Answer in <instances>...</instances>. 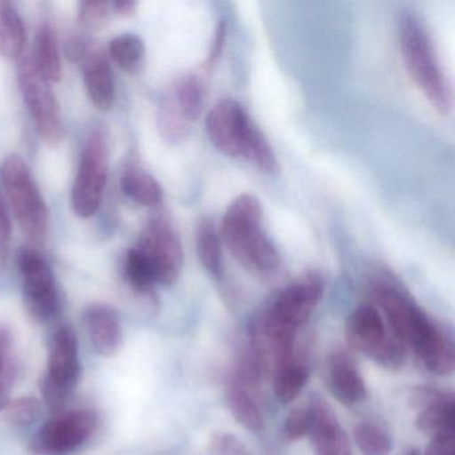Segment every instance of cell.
Returning a JSON list of instances; mask_svg holds the SVG:
<instances>
[{"mask_svg": "<svg viewBox=\"0 0 455 455\" xmlns=\"http://www.w3.org/2000/svg\"><path fill=\"white\" fill-rule=\"evenodd\" d=\"M404 455H420L418 450H410L409 452H406Z\"/></svg>", "mask_w": 455, "mask_h": 455, "instance_id": "obj_41", "label": "cell"}, {"mask_svg": "<svg viewBox=\"0 0 455 455\" xmlns=\"http://www.w3.org/2000/svg\"><path fill=\"white\" fill-rule=\"evenodd\" d=\"M124 275L130 287L143 297H151L154 286L158 284L150 262L137 247H132L127 252L126 260H124Z\"/></svg>", "mask_w": 455, "mask_h": 455, "instance_id": "obj_24", "label": "cell"}, {"mask_svg": "<svg viewBox=\"0 0 455 455\" xmlns=\"http://www.w3.org/2000/svg\"><path fill=\"white\" fill-rule=\"evenodd\" d=\"M10 241H12V220L0 194V271L6 267L9 259Z\"/></svg>", "mask_w": 455, "mask_h": 455, "instance_id": "obj_35", "label": "cell"}, {"mask_svg": "<svg viewBox=\"0 0 455 455\" xmlns=\"http://www.w3.org/2000/svg\"><path fill=\"white\" fill-rule=\"evenodd\" d=\"M228 404L239 425L251 433H259L262 430L263 418L259 407L243 385L239 382L230 385L228 388Z\"/></svg>", "mask_w": 455, "mask_h": 455, "instance_id": "obj_22", "label": "cell"}, {"mask_svg": "<svg viewBox=\"0 0 455 455\" xmlns=\"http://www.w3.org/2000/svg\"><path fill=\"white\" fill-rule=\"evenodd\" d=\"M220 235L231 254L247 270L273 274L281 266V255L262 230V206L252 194H242L223 215Z\"/></svg>", "mask_w": 455, "mask_h": 455, "instance_id": "obj_1", "label": "cell"}, {"mask_svg": "<svg viewBox=\"0 0 455 455\" xmlns=\"http://www.w3.org/2000/svg\"><path fill=\"white\" fill-rule=\"evenodd\" d=\"M175 102L180 106L186 118L190 122L196 121L204 108V92L201 79L196 76H185L175 84L172 90Z\"/></svg>", "mask_w": 455, "mask_h": 455, "instance_id": "obj_26", "label": "cell"}, {"mask_svg": "<svg viewBox=\"0 0 455 455\" xmlns=\"http://www.w3.org/2000/svg\"><path fill=\"white\" fill-rule=\"evenodd\" d=\"M90 50L92 47H90L89 39L82 34L71 36L66 44V54L71 62H82L89 54Z\"/></svg>", "mask_w": 455, "mask_h": 455, "instance_id": "obj_36", "label": "cell"}, {"mask_svg": "<svg viewBox=\"0 0 455 455\" xmlns=\"http://www.w3.org/2000/svg\"><path fill=\"white\" fill-rule=\"evenodd\" d=\"M18 84L41 140L49 146L60 145L65 138L60 103L50 86L52 84L38 73L31 57L20 60Z\"/></svg>", "mask_w": 455, "mask_h": 455, "instance_id": "obj_7", "label": "cell"}, {"mask_svg": "<svg viewBox=\"0 0 455 455\" xmlns=\"http://www.w3.org/2000/svg\"><path fill=\"white\" fill-rule=\"evenodd\" d=\"M410 402L415 409L420 411L428 407L438 406V404L454 403V396L435 388L419 387L414 388L410 394Z\"/></svg>", "mask_w": 455, "mask_h": 455, "instance_id": "obj_33", "label": "cell"}, {"mask_svg": "<svg viewBox=\"0 0 455 455\" xmlns=\"http://www.w3.org/2000/svg\"><path fill=\"white\" fill-rule=\"evenodd\" d=\"M4 419L12 427H28L42 415V403L33 396L12 399L4 410Z\"/></svg>", "mask_w": 455, "mask_h": 455, "instance_id": "obj_30", "label": "cell"}, {"mask_svg": "<svg viewBox=\"0 0 455 455\" xmlns=\"http://www.w3.org/2000/svg\"><path fill=\"white\" fill-rule=\"evenodd\" d=\"M156 124H158L161 137L172 145L183 142L190 135L191 122L186 118L180 106L175 102L172 92L164 97L159 105Z\"/></svg>", "mask_w": 455, "mask_h": 455, "instance_id": "obj_20", "label": "cell"}, {"mask_svg": "<svg viewBox=\"0 0 455 455\" xmlns=\"http://www.w3.org/2000/svg\"><path fill=\"white\" fill-rule=\"evenodd\" d=\"M84 86L98 110H110L116 102V79L108 57L100 50H90L82 60Z\"/></svg>", "mask_w": 455, "mask_h": 455, "instance_id": "obj_15", "label": "cell"}, {"mask_svg": "<svg viewBox=\"0 0 455 455\" xmlns=\"http://www.w3.org/2000/svg\"><path fill=\"white\" fill-rule=\"evenodd\" d=\"M113 14L111 2L86 0L79 4L78 20L84 30H98L103 28Z\"/></svg>", "mask_w": 455, "mask_h": 455, "instance_id": "obj_31", "label": "cell"}, {"mask_svg": "<svg viewBox=\"0 0 455 455\" xmlns=\"http://www.w3.org/2000/svg\"><path fill=\"white\" fill-rule=\"evenodd\" d=\"M196 244L198 258L204 267L212 275L222 273V249H220V233L212 220H199L196 230Z\"/></svg>", "mask_w": 455, "mask_h": 455, "instance_id": "obj_21", "label": "cell"}, {"mask_svg": "<svg viewBox=\"0 0 455 455\" xmlns=\"http://www.w3.org/2000/svg\"><path fill=\"white\" fill-rule=\"evenodd\" d=\"M323 291V278L318 273L305 274L282 290L252 324L271 337L294 342L295 332L310 318Z\"/></svg>", "mask_w": 455, "mask_h": 455, "instance_id": "obj_4", "label": "cell"}, {"mask_svg": "<svg viewBox=\"0 0 455 455\" xmlns=\"http://www.w3.org/2000/svg\"><path fill=\"white\" fill-rule=\"evenodd\" d=\"M307 367L295 358L284 362L274 371V391L282 403L294 401L307 382Z\"/></svg>", "mask_w": 455, "mask_h": 455, "instance_id": "obj_23", "label": "cell"}, {"mask_svg": "<svg viewBox=\"0 0 455 455\" xmlns=\"http://www.w3.org/2000/svg\"><path fill=\"white\" fill-rule=\"evenodd\" d=\"M209 449L212 455H247L246 447L230 434H217L212 436Z\"/></svg>", "mask_w": 455, "mask_h": 455, "instance_id": "obj_34", "label": "cell"}, {"mask_svg": "<svg viewBox=\"0 0 455 455\" xmlns=\"http://www.w3.org/2000/svg\"><path fill=\"white\" fill-rule=\"evenodd\" d=\"M84 323L92 345L100 355H116L124 342V330L118 313L111 306L94 303L86 307Z\"/></svg>", "mask_w": 455, "mask_h": 455, "instance_id": "obj_13", "label": "cell"}, {"mask_svg": "<svg viewBox=\"0 0 455 455\" xmlns=\"http://www.w3.org/2000/svg\"><path fill=\"white\" fill-rule=\"evenodd\" d=\"M26 44V28L17 7L0 2V55L6 60L22 58Z\"/></svg>", "mask_w": 455, "mask_h": 455, "instance_id": "obj_18", "label": "cell"}, {"mask_svg": "<svg viewBox=\"0 0 455 455\" xmlns=\"http://www.w3.org/2000/svg\"><path fill=\"white\" fill-rule=\"evenodd\" d=\"M418 358L423 362L428 371L439 377H449L454 371V347L452 343L444 337L443 332H441Z\"/></svg>", "mask_w": 455, "mask_h": 455, "instance_id": "obj_27", "label": "cell"}, {"mask_svg": "<svg viewBox=\"0 0 455 455\" xmlns=\"http://www.w3.org/2000/svg\"><path fill=\"white\" fill-rule=\"evenodd\" d=\"M15 378L14 364L0 370V412L4 411V407L10 402V391H12V382Z\"/></svg>", "mask_w": 455, "mask_h": 455, "instance_id": "obj_38", "label": "cell"}, {"mask_svg": "<svg viewBox=\"0 0 455 455\" xmlns=\"http://www.w3.org/2000/svg\"><path fill=\"white\" fill-rule=\"evenodd\" d=\"M108 175V134L105 127L95 126L84 143L71 191V204L78 217L90 218L97 214L105 196Z\"/></svg>", "mask_w": 455, "mask_h": 455, "instance_id": "obj_6", "label": "cell"}, {"mask_svg": "<svg viewBox=\"0 0 455 455\" xmlns=\"http://www.w3.org/2000/svg\"><path fill=\"white\" fill-rule=\"evenodd\" d=\"M225 23L218 25L217 34H215L214 44H212V52H210L209 63H214L222 52L223 42H225Z\"/></svg>", "mask_w": 455, "mask_h": 455, "instance_id": "obj_40", "label": "cell"}, {"mask_svg": "<svg viewBox=\"0 0 455 455\" xmlns=\"http://www.w3.org/2000/svg\"><path fill=\"white\" fill-rule=\"evenodd\" d=\"M18 266L22 275V294L28 313L39 322L60 315L62 300L52 267L36 250H20Z\"/></svg>", "mask_w": 455, "mask_h": 455, "instance_id": "obj_10", "label": "cell"}, {"mask_svg": "<svg viewBox=\"0 0 455 455\" xmlns=\"http://www.w3.org/2000/svg\"><path fill=\"white\" fill-rule=\"evenodd\" d=\"M354 439L363 455H388L393 449L390 436L372 423L356 426Z\"/></svg>", "mask_w": 455, "mask_h": 455, "instance_id": "obj_29", "label": "cell"}, {"mask_svg": "<svg viewBox=\"0 0 455 455\" xmlns=\"http://www.w3.org/2000/svg\"><path fill=\"white\" fill-rule=\"evenodd\" d=\"M145 54V44L142 38L135 34H122L116 36L108 44V55L111 60L127 73H132L140 68Z\"/></svg>", "mask_w": 455, "mask_h": 455, "instance_id": "obj_25", "label": "cell"}, {"mask_svg": "<svg viewBox=\"0 0 455 455\" xmlns=\"http://www.w3.org/2000/svg\"><path fill=\"white\" fill-rule=\"evenodd\" d=\"M327 385L332 395L346 406L363 401L366 386L355 364L345 353H335L327 363Z\"/></svg>", "mask_w": 455, "mask_h": 455, "instance_id": "obj_16", "label": "cell"}, {"mask_svg": "<svg viewBox=\"0 0 455 455\" xmlns=\"http://www.w3.org/2000/svg\"><path fill=\"white\" fill-rule=\"evenodd\" d=\"M313 420L311 404L297 407L290 412L289 417L284 420L283 436L286 441H298L303 436L308 435Z\"/></svg>", "mask_w": 455, "mask_h": 455, "instance_id": "obj_32", "label": "cell"}, {"mask_svg": "<svg viewBox=\"0 0 455 455\" xmlns=\"http://www.w3.org/2000/svg\"><path fill=\"white\" fill-rule=\"evenodd\" d=\"M97 428L90 410L58 412L47 420L31 443L34 455H70L86 443Z\"/></svg>", "mask_w": 455, "mask_h": 455, "instance_id": "obj_11", "label": "cell"}, {"mask_svg": "<svg viewBox=\"0 0 455 455\" xmlns=\"http://www.w3.org/2000/svg\"><path fill=\"white\" fill-rule=\"evenodd\" d=\"M81 375L78 339L70 327L55 332L47 370L41 379L42 398L52 411H60Z\"/></svg>", "mask_w": 455, "mask_h": 455, "instance_id": "obj_8", "label": "cell"}, {"mask_svg": "<svg viewBox=\"0 0 455 455\" xmlns=\"http://www.w3.org/2000/svg\"><path fill=\"white\" fill-rule=\"evenodd\" d=\"M31 60L38 73L49 84H57L62 79V60L58 47L57 34L50 20H44L36 30L34 55Z\"/></svg>", "mask_w": 455, "mask_h": 455, "instance_id": "obj_17", "label": "cell"}, {"mask_svg": "<svg viewBox=\"0 0 455 455\" xmlns=\"http://www.w3.org/2000/svg\"><path fill=\"white\" fill-rule=\"evenodd\" d=\"M426 455H455L454 433L431 438Z\"/></svg>", "mask_w": 455, "mask_h": 455, "instance_id": "obj_37", "label": "cell"}, {"mask_svg": "<svg viewBox=\"0 0 455 455\" xmlns=\"http://www.w3.org/2000/svg\"><path fill=\"white\" fill-rule=\"evenodd\" d=\"M347 340L356 351L387 367L398 359L401 342L386 331L377 308L361 306L351 314L347 322Z\"/></svg>", "mask_w": 455, "mask_h": 455, "instance_id": "obj_12", "label": "cell"}, {"mask_svg": "<svg viewBox=\"0 0 455 455\" xmlns=\"http://www.w3.org/2000/svg\"><path fill=\"white\" fill-rule=\"evenodd\" d=\"M121 185L124 193L140 206L156 207L164 201V191L158 180L140 167L124 170Z\"/></svg>", "mask_w": 455, "mask_h": 455, "instance_id": "obj_19", "label": "cell"}, {"mask_svg": "<svg viewBox=\"0 0 455 455\" xmlns=\"http://www.w3.org/2000/svg\"><path fill=\"white\" fill-rule=\"evenodd\" d=\"M398 38L402 60L410 78L430 105L442 116H447L452 108L451 86L442 70L422 20L414 14L402 15Z\"/></svg>", "mask_w": 455, "mask_h": 455, "instance_id": "obj_3", "label": "cell"}, {"mask_svg": "<svg viewBox=\"0 0 455 455\" xmlns=\"http://www.w3.org/2000/svg\"><path fill=\"white\" fill-rule=\"evenodd\" d=\"M310 436L316 455H351L347 435L340 427L331 407L323 399L311 402Z\"/></svg>", "mask_w": 455, "mask_h": 455, "instance_id": "obj_14", "label": "cell"}, {"mask_svg": "<svg viewBox=\"0 0 455 455\" xmlns=\"http://www.w3.org/2000/svg\"><path fill=\"white\" fill-rule=\"evenodd\" d=\"M137 2H132V0H116V2H111L113 14L118 15V17H132V15L137 12Z\"/></svg>", "mask_w": 455, "mask_h": 455, "instance_id": "obj_39", "label": "cell"}, {"mask_svg": "<svg viewBox=\"0 0 455 455\" xmlns=\"http://www.w3.org/2000/svg\"><path fill=\"white\" fill-rule=\"evenodd\" d=\"M2 183L23 233L36 243H44L50 231L49 207L20 156L12 154L4 159Z\"/></svg>", "mask_w": 455, "mask_h": 455, "instance_id": "obj_5", "label": "cell"}, {"mask_svg": "<svg viewBox=\"0 0 455 455\" xmlns=\"http://www.w3.org/2000/svg\"><path fill=\"white\" fill-rule=\"evenodd\" d=\"M135 247L150 262L156 283L172 286L177 282L183 267V249L174 225L166 215L159 212L148 220Z\"/></svg>", "mask_w": 455, "mask_h": 455, "instance_id": "obj_9", "label": "cell"}, {"mask_svg": "<svg viewBox=\"0 0 455 455\" xmlns=\"http://www.w3.org/2000/svg\"><path fill=\"white\" fill-rule=\"evenodd\" d=\"M206 132L215 148L226 156L246 159L267 174L278 172L273 148L235 100H225L212 108Z\"/></svg>", "mask_w": 455, "mask_h": 455, "instance_id": "obj_2", "label": "cell"}, {"mask_svg": "<svg viewBox=\"0 0 455 455\" xmlns=\"http://www.w3.org/2000/svg\"><path fill=\"white\" fill-rule=\"evenodd\" d=\"M417 427L420 433L431 438L454 433V403L438 404L422 410L417 418Z\"/></svg>", "mask_w": 455, "mask_h": 455, "instance_id": "obj_28", "label": "cell"}]
</instances>
